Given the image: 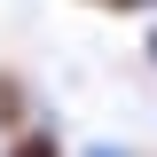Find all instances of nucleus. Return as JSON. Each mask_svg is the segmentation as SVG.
Segmentation results:
<instances>
[{"mask_svg":"<svg viewBox=\"0 0 157 157\" xmlns=\"http://www.w3.org/2000/svg\"><path fill=\"white\" fill-rule=\"evenodd\" d=\"M16 126H32V78L16 63H0V141L16 134Z\"/></svg>","mask_w":157,"mask_h":157,"instance_id":"obj_1","label":"nucleus"},{"mask_svg":"<svg viewBox=\"0 0 157 157\" xmlns=\"http://www.w3.org/2000/svg\"><path fill=\"white\" fill-rule=\"evenodd\" d=\"M0 157H71V149H63L55 126H39V118H32V126H16V134L0 141Z\"/></svg>","mask_w":157,"mask_h":157,"instance_id":"obj_2","label":"nucleus"},{"mask_svg":"<svg viewBox=\"0 0 157 157\" xmlns=\"http://www.w3.org/2000/svg\"><path fill=\"white\" fill-rule=\"evenodd\" d=\"M86 8H102V16H157V0H86Z\"/></svg>","mask_w":157,"mask_h":157,"instance_id":"obj_3","label":"nucleus"},{"mask_svg":"<svg viewBox=\"0 0 157 157\" xmlns=\"http://www.w3.org/2000/svg\"><path fill=\"white\" fill-rule=\"evenodd\" d=\"M78 157H141V149H126V141H86Z\"/></svg>","mask_w":157,"mask_h":157,"instance_id":"obj_4","label":"nucleus"},{"mask_svg":"<svg viewBox=\"0 0 157 157\" xmlns=\"http://www.w3.org/2000/svg\"><path fill=\"white\" fill-rule=\"evenodd\" d=\"M141 55H149V71H157V24H141Z\"/></svg>","mask_w":157,"mask_h":157,"instance_id":"obj_5","label":"nucleus"}]
</instances>
